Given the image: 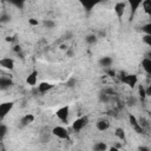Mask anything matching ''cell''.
<instances>
[{
	"label": "cell",
	"mask_w": 151,
	"mask_h": 151,
	"mask_svg": "<svg viewBox=\"0 0 151 151\" xmlns=\"http://www.w3.org/2000/svg\"><path fill=\"white\" fill-rule=\"evenodd\" d=\"M13 107H14V101L13 100L0 103V122H2L8 116V113L13 110Z\"/></svg>",
	"instance_id": "6da1fadb"
},
{
	"label": "cell",
	"mask_w": 151,
	"mask_h": 151,
	"mask_svg": "<svg viewBox=\"0 0 151 151\" xmlns=\"http://www.w3.org/2000/svg\"><path fill=\"white\" fill-rule=\"evenodd\" d=\"M88 120H90L88 116H81V117H78L77 119H74L73 123H72V129H73V131H76V132L81 131V130L88 124Z\"/></svg>",
	"instance_id": "7a4b0ae2"
},
{
	"label": "cell",
	"mask_w": 151,
	"mask_h": 151,
	"mask_svg": "<svg viewBox=\"0 0 151 151\" xmlns=\"http://www.w3.org/2000/svg\"><path fill=\"white\" fill-rule=\"evenodd\" d=\"M55 117H57L61 123L67 124L68 117H70V106H68V105H65V106L59 107V109L55 111Z\"/></svg>",
	"instance_id": "3957f363"
},
{
	"label": "cell",
	"mask_w": 151,
	"mask_h": 151,
	"mask_svg": "<svg viewBox=\"0 0 151 151\" xmlns=\"http://www.w3.org/2000/svg\"><path fill=\"white\" fill-rule=\"evenodd\" d=\"M52 134L59 139H70V134H68V131L66 127L64 126H60V125H57L52 129Z\"/></svg>",
	"instance_id": "277c9868"
},
{
	"label": "cell",
	"mask_w": 151,
	"mask_h": 151,
	"mask_svg": "<svg viewBox=\"0 0 151 151\" xmlns=\"http://www.w3.org/2000/svg\"><path fill=\"white\" fill-rule=\"evenodd\" d=\"M125 1H126L127 6L130 7V19L132 20L144 0H125Z\"/></svg>",
	"instance_id": "5b68a950"
},
{
	"label": "cell",
	"mask_w": 151,
	"mask_h": 151,
	"mask_svg": "<svg viewBox=\"0 0 151 151\" xmlns=\"http://www.w3.org/2000/svg\"><path fill=\"white\" fill-rule=\"evenodd\" d=\"M126 7H127V4H126V1H125V0L116 2V5H114L113 9H114V13H116V15H117V18H118L119 20H122V18L124 17L125 11H126Z\"/></svg>",
	"instance_id": "8992f818"
},
{
	"label": "cell",
	"mask_w": 151,
	"mask_h": 151,
	"mask_svg": "<svg viewBox=\"0 0 151 151\" xmlns=\"http://www.w3.org/2000/svg\"><path fill=\"white\" fill-rule=\"evenodd\" d=\"M122 81L124 84H126L129 87L133 88L138 84V77H137V74H126V76L122 77Z\"/></svg>",
	"instance_id": "52a82bcc"
},
{
	"label": "cell",
	"mask_w": 151,
	"mask_h": 151,
	"mask_svg": "<svg viewBox=\"0 0 151 151\" xmlns=\"http://www.w3.org/2000/svg\"><path fill=\"white\" fill-rule=\"evenodd\" d=\"M79 4L81 5V7L86 11V12H90L92 11L101 0H78Z\"/></svg>",
	"instance_id": "ba28073f"
},
{
	"label": "cell",
	"mask_w": 151,
	"mask_h": 151,
	"mask_svg": "<svg viewBox=\"0 0 151 151\" xmlns=\"http://www.w3.org/2000/svg\"><path fill=\"white\" fill-rule=\"evenodd\" d=\"M14 66H15V63L12 58L4 57V58L0 59V67H2L5 70H8V71H12V70H14Z\"/></svg>",
	"instance_id": "9c48e42d"
},
{
	"label": "cell",
	"mask_w": 151,
	"mask_h": 151,
	"mask_svg": "<svg viewBox=\"0 0 151 151\" xmlns=\"http://www.w3.org/2000/svg\"><path fill=\"white\" fill-rule=\"evenodd\" d=\"M38 74H39V72L37 71V70H33L27 77H26V84L27 85H29V86H35L37 85V83H38Z\"/></svg>",
	"instance_id": "30bf717a"
},
{
	"label": "cell",
	"mask_w": 151,
	"mask_h": 151,
	"mask_svg": "<svg viewBox=\"0 0 151 151\" xmlns=\"http://www.w3.org/2000/svg\"><path fill=\"white\" fill-rule=\"evenodd\" d=\"M129 122H130L131 126L137 131V133H142V132H143V127H142L139 120H138L133 114H129Z\"/></svg>",
	"instance_id": "8fae6325"
},
{
	"label": "cell",
	"mask_w": 151,
	"mask_h": 151,
	"mask_svg": "<svg viewBox=\"0 0 151 151\" xmlns=\"http://www.w3.org/2000/svg\"><path fill=\"white\" fill-rule=\"evenodd\" d=\"M12 85H13V80L9 77H0V90L1 91H6L11 88Z\"/></svg>",
	"instance_id": "7c38bea8"
},
{
	"label": "cell",
	"mask_w": 151,
	"mask_h": 151,
	"mask_svg": "<svg viewBox=\"0 0 151 151\" xmlns=\"http://www.w3.org/2000/svg\"><path fill=\"white\" fill-rule=\"evenodd\" d=\"M53 87H54V85L51 84V83H48V81H41V83L38 84V91H39L40 93H47V92H50Z\"/></svg>",
	"instance_id": "4fadbf2b"
},
{
	"label": "cell",
	"mask_w": 151,
	"mask_h": 151,
	"mask_svg": "<svg viewBox=\"0 0 151 151\" xmlns=\"http://www.w3.org/2000/svg\"><path fill=\"white\" fill-rule=\"evenodd\" d=\"M96 127H97L98 131L104 132V131H106V130L110 129V122H109L107 119H99V120L96 123Z\"/></svg>",
	"instance_id": "5bb4252c"
},
{
	"label": "cell",
	"mask_w": 151,
	"mask_h": 151,
	"mask_svg": "<svg viewBox=\"0 0 151 151\" xmlns=\"http://www.w3.org/2000/svg\"><path fill=\"white\" fill-rule=\"evenodd\" d=\"M142 68L145 71V73L147 76L151 74V59L149 57H145L143 60H142Z\"/></svg>",
	"instance_id": "9a60e30c"
},
{
	"label": "cell",
	"mask_w": 151,
	"mask_h": 151,
	"mask_svg": "<svg viewBox=\"0 0 151 151\" xmlns=\"http://www.w3.org/2000/svg\"><path fill=\"white\" fill-rule=\"evenodd\" d=\"M34 122V116L32 113H27L25 114L21 119H20V125L21 126H28L29 124H32Z\"/></svg>",
	"instance_id": "2e32d148"
},
{
	"label": "cell",
	"mask_w": 151,
	"mask_h": 151,
	"mask_svg": "<svg viewBox=\"0 0 151 151\" xmlns=\"http://www.w3.org/2000/svg\"><path fill=\"white\" fill-rule=\"evenodd\" d=\"M112 64H113V59H112L111 57H109V55L101 57V58L99 59V65H100L101 67L107 68V67H111Z\"/></svg>",
	"instance_id": "e0dca14e"
},
{
	"label": "cell",
	"mask_w": 151,
	"mask_h": 151,
	"mask_svg": "<svg viewBox=\"0 0 151 151\" xmlns=\"http://www.w3.org/2000/svg\"><path fill=\"white\" fill-rule=\"evenodd\" d=\"M114 134H116V137H117L119 140L125 142L126 136H125V131H124V129H123V127H117V129H116V131H114Z\"/></svg>",
	"instance_id": "ac0fdd59"
},
{
	"label": "cell",
	"mask_w": 151,
	"mask_h": 151,
	"mask_svg": "<svg viewBox=\"0 0 151 151\" xmlns=\"http://www.w3.org/2000/svg\"><path fill=\"white\" fill-rule=\"evenodd\" d=\"M11 5H13L14 7H17V8H19V9H21V8H24V6H25V2H26V0H7Z\"/></svg>",
	"instance_id": "d6986e66"
},
{
	"label": "cell",
	"mask_w": 151,
	"mask_h": 151,
	"mask_svg": "<svg viewBox=\"0 0 151 151\" xmlns=\"http://www.w3.org/2000/svg\"><path fill=\"white\" fill-rule=\"evenodd\" d=\"M146 14H151V0H144L140 5Z\"/></svg>",
	"instance_id": "ffe728a7"
},
{
	"label": "cell",
	"mask_w": 151,
	"mask_h": 151,
	"mask_svg": "<svg viewBox=\"0 0 151 151\" xmlns=\"http://www.w3.org/2000/svg\"><path fill=\"white\" fill-rule=\"evenodd\" d=\"M106 149H107V145L104 142H97L93 145V150H96V151H105Z\"/></svg>",
	"instance_id": "44dd1931"
},
{
	"label": "cell",
	"mask_w": 151,
	"mask_h": 151,
	"mask_svg": "<svg viewBox=\"0 0 151 151\" xmlns=\"http://www.w3.org/2000/svg\"><path fill=\"white\" fill-rule=\"evenodd\" d=\"M7 132H8L7 125L0 123V140H4V138L7 136Z\"/></svg>",
	"instance_id": "7402d4cb"
},
{
	"label": "cell",
	"mask_w": 151,
	"mask_h": 151,
	"mask_svg": "<svg viewBox=\"0 0 151 151\" xmlns=\"http://www.w3.org/2000/svg\"><path fill=\"white\" fill-rule=\"evenodd\" d=\"M97 40H98V38H97V35H94V34H88V35L85 38V41H86L88 45H94V44L97 42Z\"/></svg>",
	"instance_id": "603a6c76"
},
{
	"label": "cell",
	"mask_w": 151,
	"mask_h": 151,
	"mask_svg": "<svg viewBox=\"0 0 151 151\" xmlns=\"http://www.w3.org/2000/svg\"><path fill=\"white\" fill-rule=\"evenodd\" d=\"M138 94H139V98L140 99H145V97L147 96L146 94V88L143 85H139L138 86Z\"/></svg>",
	"instance_id": "cb8c5ba5"
},
{
	"label": "cell",
	"mask_w": 151,
	"mask_h": 151,
	"mask_svg": "<svg viewBox=\"0 0 151 151\" xmlns=\"http://www.w3.org/2000/svg\"><path fill=\"white\" fill-rule=\"evenodd\" d=\"M142 31L144 32V34H151V24L147 22L146 25L142 26Z\"/></svg>",
	"instance_id": "d4e9b609"
},
{
	"label": "cell",
	"mask_w": 151,
	"mask_h": 151,
	"mask_svg": "<svg viewBox=\"0 0 151 151\" xmlns=\"http://www.w3.org/2000/svg\"><path fill=\"white\" fill-rule=\"evenodd\" d=\"M142 39L147 46H151V34H144Z\"/></svg>",
	"instance_id": "484cf974"
},
{
	"label": "cell",
	"mask_w": 151,
	"mask_h": 151,
	"mask_svg": "<svg viewBox=\"0 0 151 151\" xmlns=\"http://www.w3.org/2000/svg\"><path fill=\"white\" fill-rule=\"evenodd\" d=\"M44 25H45L47 28H53V27L55 26V22L52 21V20H50V19H47V20L44 21Z\"/></svg>",
	"instance_id": "4316f807"
},
{
	"label": "cell",
	"mask_w": 151,
	"mask_h": 151,
	"mask_svg": "<svg viewBox=\"0 0 151 151\" xmlns=\"http://www.w3.org/2000/svg\"><path fill=\"white\" fill-rule=\"evenodd\" d=\"M28 24H29V25L35 26V25H38V24H39V21H38V20H34V19H28Z\"/></svg>",
	"instance_id": "83f0119b"
},
{
	"label": "cell",
	"mask_w": 151,
	"mask_h": 151,
	"mask_svg": "<svg viewBox=\"0 0 151 151\" xmlns=\"http://www.w3.org/2000/svg\"><path fill=\"white\" fill-rule=\"evenodd\" d=\"M100 99H101L103 101H107V100H109V97H107L106 93H101V94H100Z\"/></svg>",
	"instance_id": "f1b7e54d"
}]
</instances>
